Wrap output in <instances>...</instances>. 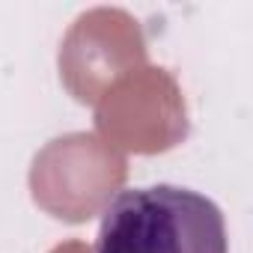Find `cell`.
Listing matches in <instances>:
<instances>
[{
  "instance_id": "cell-1",
  "label": "cell",
  "mask_w": 253,
  "mask_h": 253,
  "mask_svg": "<svg viewBox=\"0 0 253 253\" xmlns=\"http://www.w3.org/2000/svg\"><path fill=\"white\" fill-rule=\"evenodd\" d=\"M92 253H229L220 206L182 185L125 188L101 211Z\"/></svg>"
}]
</instances>
